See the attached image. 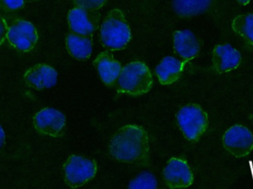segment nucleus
I'll list each match as a JSON object with an SVG mask.
<instances>
[{
  "label": "nucleus",
  "mask_w": 253,
  "mask_h": 189,
  "mask_svg": "<svg viewBox=\"0 0 253 189\" xmlns=\"http://www.w3.org/2000/svg\"><path fill=\"white\" fill-rule=\"evenodd\" d=\"M109 152L120 163L145 166L150 159L148 134L143 126L128 124L118 129L110 141Z\"/></svg>",
  "instance_id": "1"
},
{
  "label": "nucleus",
  "mask_w": 253,
  "mask_h": 189,
  "mask_svg": "<svg viewBox=\"0 0 253 189\" xmlns=\"http://www.w3.org/2000/svg\"><path fill=\"white\" fill-rule=\"evenodd\" d=\"M100 42L104 48L117 51L126 48L132 38L130 28L124 13L114 9L107 14L101 26Z\"/></svg>",
  "instance_id": "2"
},
{
  "label": "nucleus",
  "mask_w": 253,
  "mask_h": 189,
  "mask_svg": "<svg viewBox=\"0 0 253 189\" xmlns=\"http://www.w3.org/2000/svg\"><path fill=\"white\" fill-rule=\"evenodd\" d=\"M153 78L147 65L142 62H132L122 68L115 87L118 93L138 96L152 89Z\"/></svg>",
  "instance_id": "3"
},
{
  "label": "nucleus",
  "mask_w": 253,
  "mask_h": 189,
  "mask_svg": "<svg viewBox=\"0 0 253 189\" xmlns=\"http://www.w3.org/2000/svg\"><path fill=\"white\" fill-rule=\"evenodd\" d=\"M176 121L184 138L193 143L200 140L209 124L208 113L196 104H187L180 108L176 114Z\"/></svg>",
  "instance_id": "4"
},
{
  "label": "nucleus",
  "mask_w": 253,
  "mask_h": 189,
  "mask_svg": "<svg viewBox=\"0 0 253 189\" xmlns=\"http://www.w3.org/2000/svg\"><path fill=\"white\" fill-rule=\"evenodd\" d=\"M4 19L8 27L7 39L10 45L19 53H28L32 50L39 39L35 26L21 18L4 17Z\"/></svg>",
  "instance_id": "5"
},
{
  "label": "nucleus",
  "mask_w": 253,
  "mask_h": 189,
  "mask_svg": "<svg viewBox=\"0 0 253 189\" xmlns=\"http://www.w3.org/2000/svg\"><path fill=\"white\" fill-rule=\"evenodd\" d=\"M98 166L96 161L84 156L71 154L63 166L65 184L71 188L85 185L95 178Z\"/></svg>",
  "instance_id": "6"
},
{
  "label": "nucleus",
  "mask_w": 253,
  "mask_h": 189,
  "mask_svg": "<svg viewBox=\"0 0 253 189\" xmlns=\"http://www.w3.org/2000/svg\"><path fill=\"white\" fill-rule=\"evenodd\" d=\"M222 144L224 149L235 157H246L253 150V132L243 125H234L223 135Z\"/></svg>",
  "instance_id": "7"
},
{
  "label": "nucleus",
  "mask_w": 253,
  "mask_h": 189,
  "mask_svg": "<svg viewBox=\"0 0 253 189\" xmlns=\"http://www.w3.org/2000/svg\"><path fill=\"white\" fill-rule=\"evenodd\" d=\"M34 125L36 130L42 135L60 138L65 133L66 117L62 112L47 107L35 114Z\"/></svg>",
  "instance_id": "8"
},
{
  "label": "nucleus",
  "mask_w": 253,
  "mask_h": 189,
  "mask_svg": "<svg viewBox=\"0 0 253 189\" xmlns=\"http://www.w3.org/2000/svg\"><path fill=\"white\" fill-rule=\"evenodd\" d=\"M100 18L99 10L74 7L68 13L70 31L83 35H93L99 28Z\"/></svg>",
  "instance_id": "9"
},
{
  "label": "nucleus",
  "mask_w": 253,
  "mask_h": 189,
  "mask_svg": "<svg viewBox=\"0 0 253 189\" xmlns=\"http://www.w3.org/2000/svg\"><path fill=\"white\" fill-rule=\"evenodd\" d=\"M165 184L170 189H184L193 184V172L185 160L172 157L163 170Z\"/></svg>",
  "instance_id": "10"
},
{
  "label": "nucleus",
  "mask_w": 253,
  "mask_h": 189,
  "mask_svg": "<svg viewBox=\"0 0 253 189\" xmlns=\"http://www.w3.org/2000/svg\"><path fill=\"white\" fill-rule=\"evenodd\" d=\"M58 74L54 68L46 64H37L25 72L24 80L28 87L43 90L56 85Z\"/></svg>",
  "instance_id": "11"
},
{
  "label": "nucleus",
  "mask_w": 253,
  "mask_h": 189,
  "mask_svg": "<svg viewBox=\"0 0 253 189\" xmlns=\"http://www.w3.org/2000/svg\"><path fill=\"white\" fill-rule=\"evenodd\" d=\"M201 48V40L189 30L176 31L173 33L174 51L185 62L197 57Z\"/></svg>",
  "instance_id": "12"
},
{
  "label": "nucleus",
  "mask_w": 253,
  "mask_h": 189,
  "mask_svg": "<svg viewBox=\"0 0 253 189\" xmlns=\"http://www.w3.org/2000/svg\"><path fill=\"white\" fill-rule=\"evenodd\" d=\"M93 65L104 84L108 87H115L123 67L110 50L99 53Z\"/></svg>",
  "instance_id": "13"
},
{
  "label": "nucleus",
  "mask_w": 253,
  "mask_h": 189,
  "mask_svg": "<svg viewBox=\"0 0 253 189\" xmlns=\"http://www.w3.org/2000/svg\"><path fill=\"white\" fill-rule=\"evenodd\" d=\"M212 65L218 74H225L239 68L242 55L229 44H218L212 52Z\"/></svg>",
  "instance_id": "14"
},
{
  "label": "nucleus",
  "mask_w": 253,
  "mask_h": 189,
  "mask_svg": "<svg viewBox=\"0 0 253 189\" xmlns=\"http://www.w3.org/2000/svg\"><path fill=\"white\" fill-rule=\"evenodd\" d=\"M65 44L67 50L72 57L85 62L90 59L93 52V35H83L70 31L65 38Z\"/></svg>",
  "instance_id": "15"
},
{
  "label": "nucleus",
  "mask_w": 253,
  "mask_h": 189,
  "mask_svg": "<svg viewBox=\"0 0 253 189\" xmlns=\"http://www.w3.org/2000/svg\"><path fill=\"white\" fill-rule=\"evenodd\" d=\"M186 62L172 56L164 58L156 68V74L159 82L163 85H169L178 81L182 75Z\"/></svg>",
  "instance_id": "16"
},
{
  "label": "nucleus",
  "mask_w": 253,
  "mask_h": 189,
  "mask_svg": "<svg viewBox=\"0 0 253 189\" xmlns=\"http://www.w3.org/2000/svg\"><path fill=\"white\" fill-rule=\"evenodd\" d=\"M214 0H174V9L181 17H191L208 10Z\"/></svg>",
  "instance_id": "17"
},
{
  "label": "nucleus",
  "mask_w": 253,
  "mask_h": 189,
  "mask_svg": "<svg viewBox=\"0 0 253 189\" xmlns=\"http://www.w3.org/2000/svg\"><path fill=\"white\" fill-rule=\"evenodd\" d=\"M232 28L247 44L253 47V13L236 16L233 19Z\"/></svg>",
  "instance_id": "18"
},
{
  "label": "nucleus",
  "mask_w": 253,
  "mask_h": 189,
  "mask_svg": "<svg viewBox=\"0 0 253 189\" xmlns=\"http://www.w3.org/2000/svg\"><path fill=\"white\" fill-rule=\"evenodd\" d=\"M158 183L155 177L149 172H143L132 180L129 184V189H149L157 188Z\"/></svg>",
  "instance_id": "19"
},
{
  "label": "nucleus",
  "mask_w": 253,
  "mask_h": 189,
  "mask_svg": "<svg viewBox=\"0 0 253 189\" xmlns=\"http://www.w3.org/2000/svg\"><path fill=\"white\" fill-rule=\"evenodd\" d=\"M25 0H0V13H13L23 8Z\"/></svg>",
  "instance_id": "20"
},
{
  "label": "nucleus",
  "mask_w": 253,
  "mask_h": 189,
  "mask_svg": "<svg viewBox=\"0 0 253 189\" xmlns=\"http://www.w3.org/2000/svg\"><path fill=\"white\" fill-rule=\"evenodd\" d=\"M108 0H72L76 7L99 10L102 8Z\"/></svg>",
  "instance_id": "21"
},
{
  "label": "nucleus",
  "mask_w": 253,
  "mask_h": 189,
  "mask_svg": "<svg viewBox=\"0 0 253 189\" xmlns=\"http://www.w3.org/2000/svg\"><path fill=\"white\" fill-rule=\"evenodd\" d=\"M7 31H8V27H7L6 19H4V16L0 15V46L7 38Z\"/></svg>",
  "instance_id": "22"
},
{
  "label": "nucleus",
  "mask_w": 253,
  "mask_h": 189,
  "mask_svg": "<svg viewBox=\"0 0 253 189\" xmlns=\"http://www.w3.org/2000/svg\"><path fill=\"white\" fill-rule=\"evenodd\" d=\"M4 144H5V134L0 125V151L4 147Z\"/></svg>",
  "instance_id": "23"
},
{
  "label": "nucleus",
  "mask_w": 253,
  "mask_h": 189,
  "mask_svg": "<svg viewBox=\"0 0 253 189\" xmlns=\"http://www.w3.org/2000/svg\"><path fill=\"white\" fill-rule=\"evenodd\" d=\"M251 0H237L239 4H241V5L242 6L247 5V4H249V3L251 2Z\"/></svg>",
  "instance_id": "24"
},
{
  "label": "nucleus",
  "mask_w": 253,
  "mask_h": 189,
  "mask_svg": "<svg viewBox=\"0 0 253 189\" xmlns=\"http://www.w3.org/2000/svg\"><path fill=\"white\" fill-rule=\"evenodd\" d=\"M39 1V0H25V2L27 3H32L34 2V1Z\"/></svg>",
  "instance_id": "25"
}]
</instances>
